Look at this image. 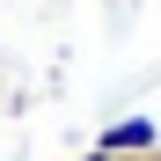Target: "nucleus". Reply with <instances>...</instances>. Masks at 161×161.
I'll return each mask as SVG.
<instances>
[{"instance_id":"2","label":"nucleus","mask_w":161,"mask_h":161,"mask_svg":"<svg viewBox=\"0 0 161 161\" xmlns=\"http://www.w3.org/2000/svg\"><path fill=\"white\" fill-rule=\"evenodd\" d=\"M80 161H117V154H95V147H88V154H80Z\"/></svg>"},{"instance_id":"3","label":"nucleus","mask_w":161,"mask_h":161,"mask_svg":"<svg viewBox=\"0 0 161 161\" xmlns=\"http://www.w3.org/2000/svg\"><path fill=\"white\" fill-rule=\"evenodd\" d=\"M147 161H161V147H154V154H147Z\"/></svg>"},{"instance_id":"1","label":"nucleus","mask_w":161,"mask_h":161,"mask_svg":"<svg viewBox=\"0 0 161 161\" xmlns=\"http://www.w3.org/2000/svg\"><path fill=\"white\" fill-rule=\"evenodd\" d=\"M154 147H161V125L154 117H117V125L95 132V154H117V161H147Z\"/></svg>"}]
</instances>
